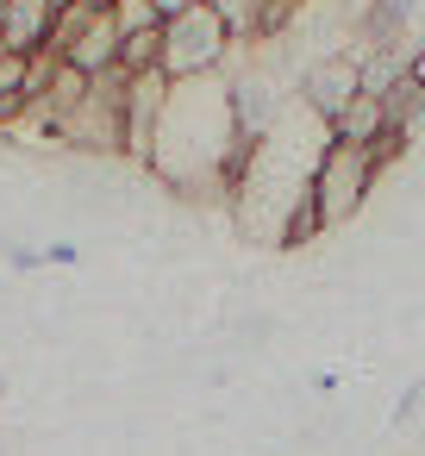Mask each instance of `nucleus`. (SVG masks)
<instances>
[{"mask_svg":"<svg viewBox=\"0 0 425 456\" xmlns=\"http://www.w3.org/2000/svg\"><path fill=\"white\" fill-rule=\"evenodd\" d=\"M51 26H57V0H7L0 7V45L20 57L51 51Z\"/></svg>","mask_w":425,"mask_h":456,"instance_id":"423d86ee","label":"nucleus"},{"mask_svg":"<svg viewBox=\"0 0 425 456\" xmlns=\"http://www.w3.org/2000/svg\"><path fill=\"white\" fill-rule=\"evenodd\" d=\"M319 119H338L356 94H363V63L350 57V51H331V57H313L306 69H300V88H294Z\"/></svg>","mask_w":425,"mask_h":456,"instance_id":"39448f33","label":"nucleus"},{"mask_svg":"<svg viewBox=\"0 0 425 456\" xmlns=\"http://www.w3.org/2000/svg\"><path fill=\"white\" fill-rule=\"evenodd\" d=\"M413 82H419V88H425V45H419V51H413Z\"/></svg>","mask_w":425,"mask_h":456,"instance_id":"1a4fd4ad","label":"nucleus"},{"mask_svg":"<svg viewBox=\"0 0 425 456\" xmlns=\"http://www.w3.org/2000/svg\"><path fill=\"white\" fill-rule=\"evenodd\" d=\"M250 132L238 113V88L232 76H194V82H169L157 132H151V157L144 169L188 194V200H232V182L244 169Z\"/></svg>","mask_w":425,"mask_h":456,"instance_id":"f03ea898","label":"nucleus"},{"mask_svg":"<svg viewBox=\"0 0 425 456\" xmlns=\"http://www.w3.org/2000/svg\"><path fill=\"white\" fill-rule=\"evenodd\" d=\"M57 7H63V0H57Z\"/></svg>","mask_w":425,"mask_h":456,"instance_id":"9b49d317","label":"nucleus"},{"mask_svg":"<svg viewBox=\"0 0 425 456\" xmlns=\"http://www.w3.org/2000/svg\"><path fill=\"white\" fill-rule=\"evenodd\" d=\"M232 51H238L232 26L207 7V0H194V7H182V13L163 20V57H157V69L169 82H194V76H219L232 63Z\"/></svg>","mask_w":425,"mask_h":456,"instance_id":"7ed1b4c3","label":"nucleus"},{"mask_svg":"<svg viewBox=\"0 0 425 456\" xmlns=\"http://www.w3.org/2000/svg\"><path fill=\"white\" fill-rule=\"evenodd\" d=\"M388 132H394L388 101H381V94H369V88H363V94H356V101L331 119V138H338V144H363V151H375Z\"/></svg>","mask_w":425,"mask_h":456,"instance_id":"0eeeda50","label":"nucleus"},{"mask_svg":"<svg viewBox=\"0 0 425 456\" xmlns=\"http://www.w3.org/2000/svg\"><path fill=\"white\" fill-rule=\"evenodd\" d=\"M375 175H381L375 151H363V144H338V138H331V151H325V163H319V175H313V219H319V232L350 225V219L363 213Z\"/></svg>","mask_w":425,"mask_h":456,"instance_id":"20e7f679","label":"nucleus"},{"mask_svg":"<svg viewBox=\"0 0 425 456\" xmlns=\"http://www.w3.org/2000/svg\"><path fill=\"white\" fill-rule=\"evenodd\" d=\"M163 20H169V13L157 7V0H113V26H119L126 38H132V32H157Z\"/></svg>","mask_w":425,"mask_h":456,"instance_id":"6e6552de","label":"nucleus"},{"mask_svg":"<svg viewBox=\"0 0 425 456\" xmlns=\"http://www.w3.org/2000/svg\"><path fill=\"white\" fill-rule=\"evenodd\" d=\"M331 151V119H319L300 94L282 101V113L250 132L244 169L232 182V225L250 244H300L319 232L313 219V175Z\"/></svg>","mask_w":425,"mask_h":456,"instance_id":"f257e3e1","label":"nucleus"},{"mask_svg":"<svg viewBox=\"0 0 425 456\" xmlns=\"http://www.w3.org/2000/svg\"><path fill=\"white\" fill-rule=\"evenodd\" d=\"M157 7H163V13H182V7H194V0H157Z\"/></svg>","mask_w":425,"mask_h":456,"instance_id":"9d476101","label":"nucleus"}]
</instances>
